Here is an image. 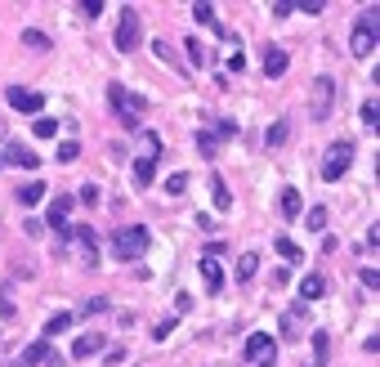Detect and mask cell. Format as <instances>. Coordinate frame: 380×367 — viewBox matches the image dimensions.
Wrapping results in <instances>:
<instances>
[{
  "label": "cell",
  "instance_id": "cell-1",
  "mask_svg": "<svg viewBox=\"0 0 380 367\" xmlns=\"http://www.w3.org/2000/svg\"><path fill=\"white\" fill-rule=\"evenodd\" d=\"M152 247V233L143 224H130V228H117L112 233V255L117 260H139V255H148Z\"/></svg>",
  "mask_w": 380,
  "mask_h": 367
},
{
  "label": "cell",
  "instance_id": "cell-2",
  "mask_svg": "<svg viewBox=\"0 0 380 367\" xmlns=\"http://www.w3.org/2000/svg\"><path fill=\"white\" fill-rule=\"evenodd\" d=\"M376 41H380V9H362L358 22H353V54L367 58V54H376Z\"/></svg>",
  "mask_w": 380,
  "mask_h": 367
},
{
  "label": "cell",
  "instance_id": "cell-3",
  "mask_svg": "<svg viewBox=\"0 0 380 367\" xmlns=\"http://www.w3.org/2000/svg\"><path fill=\"white\" fill-rule=\"evenodd\" d=\"M349 162H353V143H349V139L331 143V148H327V157H322V179H327V184H336V179L349 170Z\"/></svg>",
  "mask_w": 380,
  "mask_h": 367
},
{
  "label": "cell",
  "instance_id": "cell-4",
  "mask_svg": "<svg viewBox=\"0 0 380 367\" xmlns=\"http://www.w3.org/2000/svg\"><path fill=\"white\" fill-rule=\"evenodd\" d=\"M107 99H112V108L121 112L126 130H139V112H143V99H139V94H126L121 85H107Z\"/></svg>",
  "mask_w": 380,
  "mask_h": 367
},
{
  "label": "cell",
  "instance_id": "cell-5",
  "mask_svg": "<svg viewBox=\"0 0 380 367\" xmlns=\"http://www.w3.org/2000/svg\"><path fill=\"white\" fill-rule=\"evenodd\" d=\"M139 41H143V18L134 14V9H126L121 22H117V50L121 54H134V50H139Z\"/></svg>",
  "mask_w": 380,
  "mask_h": 367
},
{
  "label": "cell",
  "instance_id": "cell-6",
  "mask_svg": "<svg viewBox=\"0 0 380 367\" xmlns=\"http://www.w3.org/2000/svg\"><path fill=\"white\" fill-rule=\"evenodd\" d=\"M331 103H336V81H331V77H317V81H313V99H309V117H313V121H327V117H331Z\"/></svg>",
  "mask_w": 380,
  "mask_h": 367
},
{
  "label": "cell",
  "instance_id": "cell-7",
  "mask_svg": "<svg viewBox=\"0 0 380 367\" xmlns=\"http://www.w3.org/2000/svg\"><path fill=\"white\" fill-rule=\"evenodd\" d=\"M5 99H9L14 112H41V108H45V94H41V90H22V85H14Z\"/></svg>",
  "mask_w": 380,
  "mask_h": 367
},
{
  "label": "cell",
  "instance_id": "cell-8",
  "mask_svg": "<svg viewBox=\"0 0 380 367\" xmlns=\"http://www.w3.org/2000/svg\"><path fill=\"white\" fill-rule=\"evenodd\" d=\"M304 314H309V304H291V309L282 314V336H287V340H300V332H304Z\"/></svg>",
  "mask_w": 380,
  "mask_h": 367
},
{
  "label": "cell",
  "instance_id": "cell-9",
  "mask_svg": "<svg viewBox=\"0 0 380 367\" xmlns=\"http://www.w3.org/2000/svg\"><path fill=\"white\" fill-rule=\"evenodd\" d=\"M287 67H291V54L287 50H277V45H273V50H264V77L268 81L287 77Z\"/></svg>",
  "mask_w": 380,
  "mask_h": 367
},
{
  "label": "cell",
  "instance_id": "cell-10",
  "mask_svg": "<svg viewBox=\"0 0 380 367\" xmlns=\"http://www.w3.org/2000/svg\"><path fill=\"white\" fill-rule=\"evenodd\" d=\"M0 162H9V166H18V170H36V166H41V157H36L32 148H22V143H9V153L0 157Z\"/></svg>",
  "mask_w": 380,
  "mask_h": 367
},
{
  "label": "cell",
  "instance_id": "cell-11",
  "mask_svg": "<svg viewBox=\"0 0 380 367\" xmlns=\"http://www.w3.org/2000/svg\"><path fill=\"white\" fill-rule=\"evenodd\" d=\"M72 202H77V198H54V206H50V228H54L63 242H67V224H63V219H67V211H72Z\"/></svg>",
  "mask_w": 380,
  "mask_h": 367
},
{
  "label": "cell",
  "instance_id": "cell-12",
  "mask_svg": "<svg viewBox=\"0 0 380 367\" xmlns=\"http://www.w3.org/2000/svg\"><path fill=\"white\" fill-rule=\"evenodd\" d=\"M273 336H268V332H255L251 340H247V359H255V363H260V359H273Z\"/></svg>",
  "mask_w": 380,
  "mask_h": 367
},
{
  "label": "cell",
  "instance_id": "cell-13",
  "mask_svg": "<svg viewBox=\"0 0 380 367\" xmlns=\"http://www.w3.org/2000/svg\"><path fill=\"white\" fill-rule=\"evenodd\" d=\"M107 345H103V336H81V340H72V359H94V354H103Z\"/></svg>",
  "mask_w": 380,
  "mask_h": 367
},
{
  "label": "cell",
  "instance_id": "cell-14",
  "mask_svg": "<svg viewBox=\"0 0 380 367\" xmlns=\"http://www.w3.org/2000/svg\"><path fill=\"white\" fill-rule=\"evenodd\" d=\"M322 296H327V278H322V273H309V278L300 283V304H309V300H322Z\"/></svg>",
  "mask_w": 380,
  "mask_h": 367
},
{
  "label": "cell",
  "instance_id": "cell-15",
  "mask_svg": "<svg viewBox=\"0 0 380 367\" xmlns=\"http://www.w3.org/2000/svg\"><path fill=\"white\" fill-rule=\"evenodd\" d=\"M202 283H206V291H219V287H224V269H219V260H211V255L202 260Z\"/></svg>",
  "mask_w": 380,
  "mask_h": 367
},
{
  "label": "cell",
  "instance_id": "cell-16",
  "mask_svg": "<svg viewBox=\"0 0 380 367\" xmlns=\"http://www.w3.org/2000/svg\"><path fill=\"white\" fill-rule=\"evenodd\" d=\"M192 18H197V22H202V27H211V32H219V36H224V41H232V36H228L224 27H219V18H215V5H192Z\"/></svg>",
  "mask_w": 380,
  "mask_h": 367
},
{
  "label": "cell",
  "instance_id": "cell-17",
  "mask_svg": "<svg viewBox=\"0 0 380 367\" xmlns=\"http://www.w3.org/2000/svg\"><path fill=\"white\" fill-rule=\"evenodd\" d=\"M45 354H50V345H45V340H32V345L18 354V367H41Z\"/></svg>",
  "mask_w": 380,
  "mask_h": 367
},
{
  "label": "cell",
  "instance_id": "cell-18",
  "mask_svg": "<svg viewBox=\"0 0 380 367\" xmlns=\"http://www.w3.org/2000/svg\"><path fill=\"white\" fill-rule=\"evenodd\" d=\"M282 215H287V219H296L300 211H304V198H300V188H282Z\"/></svg>",
  "mask_w": 380,
  "mask_h": 367
},
{
  "label": "cell",
  "instance_id": "cell-19",
  "mask_svg": "<svg viewBox=\"0 0 380 367\" xmlns=\"http://www.w3.org/2000/svg\"><path fill=\"white\" fill-rule=\"evenodd\" d=\"M287 139H291V121H273V126L264 130V143H268V148H282Z\"/></svg>",
  "mask_w": 380,
  "mask_h": 367
},
{
  "label": "cell",
  "instance_id": "cell-20",
  "mask_svg": "<svg viewBox=\"0 0 380 367\" xmlns=\"http://www.w3.org/2000/svg\"><path fill=\"white\" fill-rule=\"evenodd\" d=\"M152 175H157V157H139V162H134V184H139V188H148Z\"/></svg>",
  "mask_w": 380,
  "mask_h": 367
},
{
  "label": "cell",
  "instance_id": "cell-21",
  "mask_svg": "<svg viewBox=\"0 0 380 367\" xmlns=\"http://www.w3.org/2000/svg\"><path fill=\"white\" fill-rule=\"evenodd\" d=\"M313 363H317V367L331 363V336H327V332H313Z\"/></svg>",
  "mask_w": 380,
  "mask_h": 367
},
{
  "label": "cell",
  "instance_id": "cell-22",
  "mask_svg": "<svg viewBox=\"0 0 380 367\" xmlns=\"http://www.w3.org/2000/svg\"><path fill=\"white\" fill-rule=\"evenodd\" d=\"M255 269H260V255L247 251V255L237 260V283H251V278H255Z\"/></svg>",
  "mask_w": 380,
  "mask_h": 367
},
{
  "label": "cell",
  "instance_id": "cell-23",
  "mask_svg": "<svg viewBox=\"0 0 380 367\" xmlns=\"http://www.w3.org/2000/svg\"><path fill=\"white\" fill-rule=\"evenodd\" d=\"M211 193H215V211H228V206H232V198H228V184L219 179V175H211Z\"/></svg>",
  "mask_w": 380,
  "mask_h": 367
},
{
  "label": "cell",
  "instance_id": "cell-24",
  "mask_svg": "<svg viewBox=\"0 0 380 367\" xmlns=\"http://www.w3.org/2000/svg\"><path fill=\"white\" fill-rule=\"evenodd\" d=\"M67 327H72V314H50V318H45V336H58V332H67Z\"/></svg>",
  "mask_w": 380,
  "mask_h": 367
},
{
  "label": "cell",
  "instance_id": "cell-25",
  "mask_svg": "<svg viewBox=\"0 0 380 367\" xmlns=\"http://www.w3.org/2000/svg\"><path fill=\"white\" fill-rule=\"evenodd\" d=\"M45 198V184H27V188H18V206H36Z\"/></svg>",
  "mask_w": 380,
  "mask_h": 367
},
{
  "label": "cell",
  "instance_id": "cell-26",
  "mask_svg": "<svg viewBox=\"0 0 380 367\" xmlns=\"http://www.w3.org/2000/svg\"><path fill=\"white\" fill-rule=\"evenodd\" d=\"M22 45H32V50H54V41H50V36H45V32H22Z\"/></svg>",
  "mask_w": 380,
  "mask_h": 367
},
{
  "label": "cell",
  "instance_id": "cell-27",
  "mask_svg": "<svg viewBox=\"0 0 380 367\" xmlns=\"http://www.w3.org/2000/svg\"><path fill=\"white\" fill-rule=\"evenodd\" d=\"M197 148H202V157H215V153H219L215 130H197Z\"/></svg>",
  "mask_w": 380,
  "mask_h": 367
},
{
  "label": "cell",
  "instance_id": "cell-28",
  "mask_svg": "<svg viewBox=\"0 0 380 367\" xmlns=\"http://www.w3.org/2000/svg\"><path fill=\"white\" fill-rule=\"evenodd\" d=\"M304 224H309V233H322L327 228V206H313V211L304 215Z\"/></svg>",
  "mask_w": 380,
  "mask_h": 367
},
{
  "label": "cell",
  "instance_id": "cell-29",
  "mask_svg": "<svg viewBox=\"0 0 380 367\" xmlns=\"http://www.w3.org/2000/svg\"><path fill=\"white\" fill-rule=\"evenodd\" d=\"M32 130H36V139H54V130H58V126H54L50 117H36V126H32Z\"/></svg>",
  "mask_w": 380,
  "mask_h": 367
},
{
  "label": "cell",
  "instance_id": "cell-30",
  "mask_svg": "<svg viewBox=\"0 0 380 367\" xmlns=\"http://www.w3.org/2000/svg\"><path fill=\"white\" fill-rule=\"evenodd\" d=\"M183 50H188V58H192V67H202L206 63V50L197 45V36H188V45H183Z\"/></svg>",
  "mask_w": 380,
  "mask_h": 367
},
{
  "label": "cell",
  "instance_id": "cell-31",
  "mask_svg": "<svg viewBox=\"0 0 380 367\" xmlns=\"http://www.w3.org/2000/svg\"><path fill=\"white\" fill-rule=\"evenodd\" d=\"M58 162H77V157H81V148H77V143H72V139H63V143H58Z\"/></svg>",
  "mask_w": 380,
  "mask_h": 367
},
{
  "label": "cell",
  "instance_id": "cell-32",
  "mask_svg": "<svg viewBox=\"0 0 380 367\" xmlns=\"http://www.w3.org/2000/svg\"><path fill=\"white\" fill-rule=\"evenodd\" d=\"M273 247H277V255H287V260H300V247H296L291 238H277Z\"/></svg>",
  "mask_w": 380,
  "mask_h": 367
},
{
  "label": "cell",
  "instance_id": "cell-33",
  "mask_svg": "<svg viewBox=\"0 0 380 367\" xmlns=\"http://www.w3.org/2000/svg\"><path fill=\"white\" fill-rule=\"evenodd\" d=\"M362 126H372V130L380 126V108H376L372 99H367V103H362Z\"/></svg>",
  "mask_w": 380,
  "mask_h": 367
},
{
  "label": "cell",
  "instance_id": "cell-34",
  "mask_svg": "<svg viewBox=\"0 0 380 367\" xmlns=\"http://www.w3.org/2000/svg\"><path fill=\"white\" fill-rule=\"evenodd\" d=\"M183 188H188V175H183V170H179V175H170V179H166V193H183Z\"/></svg>",
  "mask_w": 380,
  "mask_h": 367
},
{
  "label": "cell",
  "instance_id": "cell-35",
  "mask_svg": "<svg viewBox=\"0 0 380 367\" xmlns=\"http://www.w3.org/2000/svg\"><path fill=\"white\" fill-rule=\"evenodd\" d=\"M81 14L85 18H99L103 14V0H81Z\"/></svg>",
  "mask_w": 380,
  "mask_h": 367
},
{
  "label": "cell",
  "instance_id": "cell-36",
  "mask_svg": "<svg viewBox=\"0 0 380 367\" xmlns=\"http://www.w3.org/2000/svg\"><path fill=\"white\" fill-rule=\"evenodd\" d=\"M85 314H107V296H94V300H85Z\"/></svg>",
  "mask_w": 380,
  "mask_h": 367
},
{
  "label": "cell",
  "instance_id": "cell-37",
  "mask_svg": "<svg viewBox=\"0 0 380 367\" xmlns=\"http://www.w3.org/2000/svg\"><path fill=\"white\" fill-rule=\"evenodd\" d=\"M170 332H175V318H166V323H157V327H152V336H157V340H166Z\"/></svg>",
  "mask_w": 380,
  "mask_h": 367
},
{
  "label": "cell",
  "instance_id": "cell-38",
  "mask_svg": "<svg viewBox=\"0 0 380 367\" xmlns=\"http://www.w3.org/2000/svg\"><path fill=\"white\" fill-rule=\"evenodd\" d=\"M81 202L94 206V202H99V188H94V184H85V188H81Z\"/></svg>",
  "mask_w": 380,
  "mask_h": 367
},
{
  "label": "cell",
  "instance_id": "cell-39",
  "mask_svg": "<svg viewBox=\"0 0 380 367\" xmlns=\"http://www.w3.org/2000/svg\"><path fill=\"white\" fill-rule=\"evenodd\" d=\"M291 14H296V5H287V0H277V5H273V18H291Z\"/></svg>",
  "mask_w": 380,
  "mask_h": 367
},
{
  "label": "cell",
  "instance_id": "cell-40",
  "mask_svg": "<svg viewBox=\"0 0 380 367\" xmlns=\"http://www.w3.org/2000/svg\"><path fill=\"white\" fill-rule=\"evenodd\" d=\"M232 134H237V126H232V121H219V130H215V139H232Z\"/></svg>",
  "mask_w": 380,
  "mask_h": 367
},
{
  "label": "cell",
  "instance_id": "cell-41",
  "mask_svg": "<svg viewBox=\"0 0 380 367\" xmlns=\"http://www.w3.org/2000/svg\"><path fill=\"white\" fill-rule=\"evenodd\" d=\"M362 283H367V287H376V291H380V269H362Z\"/></svg>",
  "mask_w": 380,
  "mask_h": 367
},
{
  "label": "cell",
  "instance_id": "cell-42",
  "mask_svg": "<svg viewBox=\"0 0 380 367\" xmlns=\"http://www.w3.org/2000/svg\"><path fill=\"white\" fill-rule=\"evenodd\" d=\"M0 318H14V304H9V291H0Z\"/></svg>",
  "mask_w": 380,
  "mask_h": 367
},
{
  "label": "cell",
  "instance_id": "cell-43",
  "mask_svg": "<svg viewBox=\"0 0 380 367\" xmlns=\"http://www.w3.org/2000/svg\"><path fill=\"white\" fill-rule=\"evenodd\" d=\"M0 134H5V126H0Z\"/></svg>",
  "mask_w": 380,
  "mask_h": 367
},
{
  "label": "cell",
  "instance_id": "cell-44",
  "mask_svg": "<svg viewBox=\"0 0 380 367\" xmlns=\"http://www.w3.org/2000/svg\"><path fill=\"white\" fill-rule=\"evenodd\" d=\"M0 166H5V162H0Z\"/></svg>",
  "mask_w": 380,
  "mask_h": 367
}]
</instances>
